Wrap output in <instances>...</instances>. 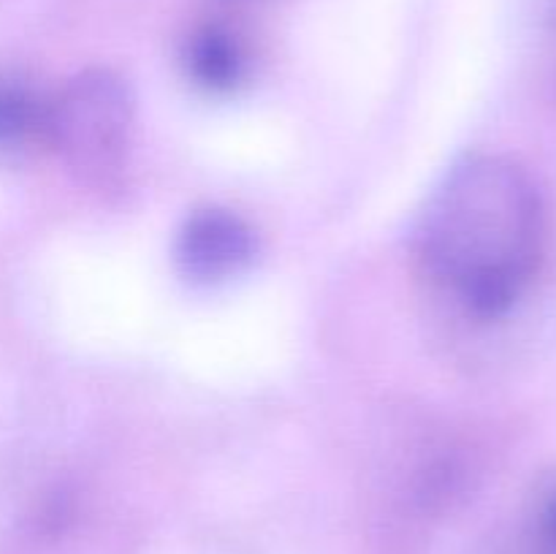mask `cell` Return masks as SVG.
I'll list each match as a JSON object with an SVG mask.
<instances>
[{"label": "cell", "mask_w": 556, "mask_h": 554, "mask_svg": "<svg viewBox=\"0 0 556 554\" xmlns=\"http://www.w3.org/2000/svg\"><path fill=\"white\" fill-rule=\"evenodd\" d=\"M546 212L510 158L476 152L434 185L416 226L418 259L476 318H503L541 266Z\"/></svg>", "instance_id": "1"}, {"label": "cell", "mask_w": 556, "mask_h": 554, "mask_svg": "<svg viewBox=\"0 0 556 554\" xmlns=\"http://www.w3.org/2000/svg\"><path fill=\"white\" fill-rule=\"evenodd\" d=\"M535 532L541 552L556 554V487L548 489V492L543 494L541 505H538Z\"/></svg>", "instance_id": "6"}, {"label": "cell", "mask_w": 556, "mask_h": 554, "mask_svg": "<svg viewBox=\"0 0 556 554\" xmlns=\"http://www.w3.org/2000/svg\"><path fill=\"white\" fill-rule=\"evenodd\" d=\"M52 98L16 76H0V155L14 158L49 144Z\"/></svg>", "instance_id": "4"}, {"label": "cell", "mask_w": 556, "mask_h": 554, "mask_svg": "<svg viewBox=\"0 0 556 554\" xmlns=\"http://www.w3.org/2000/svg\"><path fill=\"white\" fill-rule=\"evenodd\" d=\"M185 68L190 79L204 90L228 92L244 79L248 58L237 36L217 25H206L185 43Z\"/></svg>", "instance_id": "5"}, {"label": "cell", "mask_w": 556, "mask_h": 554, "mask_svg": "<svg viewBox=\"0 0 556 554\" xmlns=\"http://www.w3.org/2000/svg\"><path fill=\"white\" fill-rule=\"evenodd\" d=\"M136 123L128 81L109 68L76 74L49 109V147L87 179H106L123 166Z\"/></svg>", "instance_id": "2"}, {"label": "cell", "mask_w": 556, "mask_h": 554, "mask_svg": "<svg viewBox=\"0 0 556 554\" xmlns=\"http://www.w3.org/2000/svg\"><path fill=\"white\" fill-rule=\"evenodd\" d=\"M258 255V237L242 215L223 206H201L182 221L174 242L177 269L199 286L239 277Z\"/></svg>", "instance_id": "3"}]
</instances>
